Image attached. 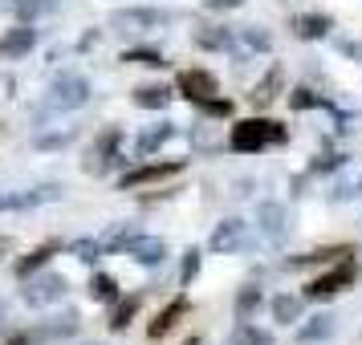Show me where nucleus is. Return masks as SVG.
I'll return each mask as SVG.
<instances>
[{"label": "nucleus", "mask_w": 362, "mask_h": 345, "mask_svg": "<svg viewBox=\"0 0 362 345\" xmlns=\"http://www.w3.org/2000/svg\"><path fill=\"white\" fill-rule=\"evenodd\" d=\"M289 143V126L277 118H245V122H232L228 131V150L236 155H257L269 147H285Z\"/></svg>", "instance_id": "1"}, {"label": "nucleus", "mask_w": 362, "mask_h": 345, "mask_svg": "<svg viewBox=\"0 0 362 345\" xmlns=\"http://www.w3.org/2000/svg\"><path fill=\"white\" fill-rule=\"evenodd\" d=\"M94 94V85L86 82L82 73H62V78H53L49 94L45 102L37 106V122H49V118H62V114H74V110H82L86 102Z\"/></svg>", "instance_id": "2"}, {"label": "nucleus", "mask_w": 362, "mask_h": 345, "mask_svg": "<svg viewBox=\"0 0 362 345\" xmlns=\"http://www.w3.org/2000/svg\"><path fill=\"white\" fill-rule=\"evenodd\" d=\"M122 143H127V131H122V126H102V131L94 134L90 155L82 159V171H86V175H94V179L110 175L115 167L127 163V159H122Z\"/></svg>", "instance_id": "3"}, {"label": "nucleus", "mask_w": 362, "mask_h": 345, "mask_svg": "<svg viewBox=\"0 0 362 345\" xmlns=\"http://www.w3.org/2000/svg\"><path fill=\"white\" fill-rule=\"evenodd\" d=\"M354 280H358V260H354V256H346V260L322 268V272L305 284V293H301V296H305V301H334L342 289H354Z\"/></svg>", "instance_id": "4"}, {"label": "nucleus", "mask_w": 362, "mask_h": 345, "mask_svg": "<svg viewBox=\"0 0 362 345\" xmlns=\"http://www.w3.org/2000/svg\"><path fill=\"white\" fill-rule=\"evenodd\" d=\"M175 20L171 8H151V4H127V8H115L110 13V25H115L118 33H159Z\"/></svg>", "instance_id": "5"}, {"label": "nucleus", "mask_w": 362, "mask_h": 345, "mask_svg": "<svg viewBox=\"0 0 362 345\" xmlns=\"http://www.w3.org/2000/svg\"><path fill=\"white\" fill-rule=\"evenodd\" d=\"M69 293V280L62 272H33V277L21 280V301H25V309H53V305H62V296Z\"/></svg>", "instance_id": "6"}, {"label": "nucleus", "mask_w": 362, "mask_h": 345, "mask_svg": "<svg viewBox=\"0 0 362 345\" xmlns=\"http://www.w3.org/2000/svg\"><path fill=\"white\" fill-rule=\"evenodd\" d=\"M248 248H257V236H252V224L240 219V215H228V219H220L208 236V252L212 256H232V252H248Z\"/></svg>", "instance_id": "7"}, {"label": "nucleus", "mask_w": 362, "mask_h": 345, "mask_svg": "<svg viewBox=\"0 0 362 345\" xmlns=\"http://www.w3.org/2000/svg\"><path fill=\"white\" fill-rule=\"evenodd\" d=\"M183 171H187V163H183V159H159V163H139V167H131V171H122V175H118V187H122V191H139V187H147V183L175 179V175H183Z\"/></svg>", "instance_id": "8"}, {"label": "nucleus", "mask_w": 362, "mask_h": 345, "mask_svg": "<svg viewBox=\"0 0 362 345\" xmlns=\"http://www.w3.org/2000/svg\"><path fill=\"white\" fill-rule=\"evenodd\" d=\"M257 236H261L264 244L281 248L285 240H289V207L285 203H277V199H264V203H257Z\"/></svg>", "instance_id": "9"}, {"label": "nucleus", "mask_w": 362, "mask_h": 345, "mask_svg": "<svg viewBox=\"0 0 362 345\" xmlns=\"http://www.w3.org/2000/svg\"><path fill=\"white\" fill-rule=\"evenodd\" d=\"M78 329H82V313L78 309H62V313H53L49 321L33 325V341L37 345H57V341L78 337Z\"/></svg>", "instance_id": "10"}, {"label": "nucleus", "mask_w": 362, "mask_h": 345, "mask_svg": "<svg viewBox=\"0 0 362 345\" xmlns=\"http://www.w3.org/2000/svg\"><path fill=\"white\" fill-rule=\"evenodd\" d=\"M354 256L350 244H322V248H310V252H297V256H285V268L289 272H301V268H329V264Z\"/></svg>", "instance_id": "11"}, {"label": "nucleus", "mask_w": 362, "mask_h": 345, "mask_svg": "<svg viewBox=\"0 0 362 345\" xmlns=\"http://www.w3.org/2000/svg\"><path fill=\"white\" fill-rule=\"evenodd\" d=\"M175 90H180V98H187L196 106L204 98H216L220 94V82H216V73H208V69H180L175 73Z\"/></svg>", "instance_id": "12"}, {"label": "nucleus", "mask_w": 362, "mask_h": 345, "mask_svg": "<svg viewBox=\"0 0 362 345\" xmlns=\"http://www.w3.org/2000/svg\"><path fill=\"white\" fill-rule=\"evenodd\" d=\"M281 94H285V66H269L264 78H257V85L248 90V102L257 110H269L273 102H281Z\"/></svg>", "instance_id": "13"}, {"label": "nucleus", "mask_w": 362, "mask_h": 345, "mask_svg": "<svg viewBox=\"0 0 362 345\" xmlns=\"http://www.w3.org/2000/svg\"><path fill=\"white\" fill-rule=\"evenodd\" d=\"M33 49H37V29H33V20H17L8 33L0 37V57H8V61L29 57Z\"/></svg>", "instance_id": "14"}, {"label": "nucleus", "mask_w": 362, "mask_h": 345, "mask_svg": "<svg viewBox=\"0 0 362 345\" xmlns=\"http://www.w3.org/2000/svg\"><path fill=\"white\" fill-rule=\"evenodd\" d=\"M334 329H338V317L334 313H313V317H301L293 329L297 345H322L334 337Z\"/></svg>", "instance_id": "15"}, {"label": "nucleus", "mask_w": 362, "mask_h": 345, "mask_svg": "<svg viewBox=\"0 0 362 345\" xmlns=\"http://www.w3.org/2000/svg\"><path fill=\"white\" fill-rule=\"evenodd\" d=\"M167 252H171V248H167L163 236H147V231H143V236H139L131 248H127V256H131L139 268H163V264H167Z\"/></svg>", "instance_id": "16"}, {"label": "nucleus", "mask_w": 362, "mask_h": 345, "mask_svg": "<svg viewBox=\"0 0 362 345\" xmlns=\"http://www.w3.org/2000/svg\"><path fill=\"white\" fill-rule=\"evenodd\" d=\"M289 33H293L297 41H326V37L334 33V17H329V13H297V17L289 20Z\"/></svg>", "instance_id": "17"}, {"label": "nucleus", "mask_w": 362, "mask_h": 345, "mask_svg": "<svg viewBox=\"0 0 362 345\" xmlns=\"http://www.w3.org/2000/svg\"><path fill=\"white\" fill-rule=\"evenodd\" d=\"M192 45L196 49H208V53H232V45H236V37H232V29H224V25H192Z\"/></svg>", "instance_id": "18"}, {"label": "nucleus", "mask_w": 362, "mask_h": 345, "mask_svg": "<svg viewBox=\"0 0 362 345\" xmlns=\"http://www.w3.org/2000/svg\"><path fill=\"white\" fill-rule=\"evenodd\" d=\"M175 122H155V126H147V131L139 134V138H134V159H151V155H155V150H163L167 143H171V138H175Z\"/></svg>", "instance_id": "19"}, {"label": "nucleus", "mask_w": 362, "mask_h": 345, "mask_svg": "<svg viewBox=\"0 0 362 345\" xmlns=\"http://www.w3.org/2000/svg\"><path fill=\"white\" fill-rule=\"evenodd\" d=\"M183 313H187V296H183V293H180V296H171L163 309L155 313V321L147 325V337H151V341L167 337V333H171V329H175V325L183 321Z\"/></svg>", "instance_id": "20"}, {"label": "nucleus", "mask_w": 362, "mask_h": 345, "mask_svg": "<svg viewBox=\"0 0 362 345\" xmlns=\"http://www.w3.org/2000/svg\"><path fill=\"white\" fill-rule=\"evenodd\" d=\"M62 240H45V244L41 248H33V252H29V256H21V260H13V277L17 280H25V277H33V272H41V268H45V264L53 260V256H62Z\"/></svg>", "instance_id": "21"}, {"label": "nucleus", "mask_w": 362, "mask_h": 345, "mask_svg": "<svg viewBox=\"0 0 362 345\" xmlns=\"http://www.w3.org/2000/svg\"><path fill=\"white\" fill-rule=\"evenodd\" d=\"M175 94H180V90H167L163 82H143V85L131 90V102L139 110H167V106L175 102Z\"/></svg>", "instance_id": "22"}, {"label": "nucleus", "mask_w": 362, "mask_h": 345, "mask_svg": "<svg viewBox=\"0 0 362 345\" xmlns=\"http://www.w3.org/2000/svg\"><path fill=\"white\" fill-rule=\"evenodd\" d=\"M139 236H143V228L122 219V224H110V228L102 231L98 240H102V248H106V256H118V252H127V248H131Z\"/></svg>", "instance_id": "23"}, {"label": "nucleus", "mask_w": 362, "mask_h": 345, "mask_svg": "<svg viewBox=\"0 0 362 345\" xmlns=\"http://www.w3.org/2000/svg\"><path fill=\"white\" fill-rule=\"evenodd\" d=\"M261 305H264L261 284H240V289H236V296H232V313H236V321H257Z\"/></svg>", "instance_id": "24"}, {"label": "nucleus", "mask_w": 362, "mask_h": 345, "mask_svg": "<svg viewBox=\"0 0 362 345\" xmlns=\"http://www.w3.org/2000/svg\"><path fill=\"white\" fill-rule=\"evenodd\" d=\"M273 321L277 325H297L301 317H305V296H293V293H281V296H273Z\"/></svg>", "instance_id": "25"}, {"label": "nucleus", "mask_w": 362, "mask_h": 345, "mask_svg": "<svg viewBox=\"0 0 362 345\" xmlns=\"http://www.w3.org/2000/svg\"><path fill=\"white\" fill-rule=\"evenodd\" d=\"M228 345H277V337H273L269 329H257L252 321H236Z\"/></svg>", "instance_id": "26"}, {"label": "nucleus", "mask_w": 362, "mask_h": 345, "mask_svg": "<svg viewBox=\"0 0 362 345\" xmlns=\"http://www.w3.org/2000/svg\"><path fill=\"white\" fill-rule=\"evenodd\" d=\"M139 305H143V293H134V296H127V301H118L115 313H110V321H106V329H110V333H127V325L134 321Z\"/></svg>", "instance_id": "27"}, {"label": "nucleus", "mask_w": 362, "mask_h": 345, "mask_svg": "<svg viewBox=\"0 0 362 345\" xmlns=\"http://www.w3.org/2000/svg\"><path fill=\"white\" fill-rule=\"evenodd\" d=\"M90 296H94L98 305H118V301H122L118 280L110 277V272H94V277H90Z\"/></svg>", "instance_id": "28"}, {"label": "nucleus", "mask_w": 362, "mask_h": 345, "mask_svg": "<svg viewBox=\"0 0 362 345\" xmlns=\"http://www.w3.org/2000/svg\"><path fill=\"white\" fill-rule=\"evenodd\" d=\"M66 195V187L62 183H37L25 191V212H33V207H45V203H57V199Z\"/></svg>", "instance_id": "29"}, {"label": "nucleus", "mask_w": 362, "mask_h": 345, "mask_svg": "<svg viewBox=\"0 0 362 345\" xmlns=\"http://www.w3.org/2000/svg\"><path fill=\"white\" fill-rule=\"evenodd\" d=\"M285 102H289V110H329V102L317 94V90H310V85H297V90H289L285 94Z\"/></svg>", "instance_id": "30"}, {"label": "nucleus", "mask_w": 362, "mask_h": 345, "mask_svg": "<svg viewBox=\"0 0 362 345\" xmlns=\"http://www.w3.org/2000/svg\"><path fill=\"white\" fill-rule=\"evenodd\" d=\"M0 13H13L17 20H37L41 13H49L45 0H0Z\"/></svg>", "instance_id": "31"}, {"label": "nucleus", "mask_w": 362, "mask_h": 345, "mask_svg": "<svg viewBox=\"0 0 362 345\" xmlns=\"http://www.w3.org/2000/svg\"><path fill=\"white\" fill-rule=\"evenodd\" d=\"M118 61H122V66H143V69H163L167 66V57L159 49H122Z\"/></svg>", "instance_id": "32"}, {"label": "nucleus", "mask_w": 362, "mask_h": 345, "mask_svg": "<svg viewBox=\"0 0 362 345\" xmlns=\"http://www.w3.org/2000/svg\"><path fill=\"white\" fill-rule=\"evenodd\" d=\"M346 167V155L342 150H317L305 167V175H329V171H342Z\"/></svg>", "instance_id": "33"}, {"label": "nucleus", "mask_w": 362, "mask_h": 345, "mask_svg": "<svg viewBox=\"0 0 362 345\" xmlns=\"http://www.w3.org/2000/svg\"><path fill=\"white\" fill-rule=\"evenodd\" d=\"M69 252H74L82 264H98L102 256H106V248H102L98 236H82V240H74V244H69Z\"/></svg>", "instance_id": "34"}, {"label": "nucleus", "mask_w": 362, "mask_h": 345, "mask_svg": "<svg viewBox=\"0 0 362 345\" xmlns=\"http://www.w3.org/2000/svg\"><path fill=\"white\" fill-rule=\"evenodd\" d=\"M199 268H204V252H199V248H187L183 260H180V289H192V284H196Z\"/></svg>", "instance_id": "35"}, {"label": "nucleus", "mask_w": 362, "mask_h": 345, "mask_svg": "<svg viewBox=\"0 0 362 345\" xmlns=\"http://www.w3.org/2000/svg\"><path fill=\"white\" fill-rule=\"evenodd\" d=\"M240 41H245V49H252V53H273V33L261 29V25H245V29H240Z\"/></svg>", "instance_id": "36"}, {"label": "nucleus", "mask_w": 362, "mask_h": 345, "mask_svg": "<svg viewBox=\"0 0 362 345\" xmlns=\"http://www.w3.org/2000/svg\"><path fill=\"white\" fill-rule=\"evenodd\" d=\"M69 143H78V131H74V126H69V131H53V134H37L33 138L37 150H62V147H69Z\"/></svg>", "instance_id": "37"}, {"label": "nucleus", "mask_w": 362, "mask_h": 345, "mask_svg": "<svg viewBox=\"0 0 362 345\" xmlns=\"http://www.w3.org/2000/svg\"><path fill=\"white\" fill-rule=\"evenodd\" d=\"M196 110L204 118H232V98H224V94H216V98H204V102H196Z\"/></svg>", "instance_id": "38"}, {"label": "nucleus", "mask_w": 362, "mask_h": 345, "mask_svg": "<svg viewBox=\"0 0 362 345\" xmlns=\"http://www.w3.org/2000/svg\"><path fill=\"white\" fill-rule=\"evenodd\" d=\"M0 212H25V191H0Z\"/></svg>", "instance_id": "39"}, {"label": "nucleus", "mask_w": 362, "mask_h": 345, "mask_svg": "<svg viewBox=\"0 0 362 345\" xmlns=\"http://www.w3.org/2000/svg\"><path fill=\"white\" fill-rule=\"evenodd\" d=\"M208 13H236V8H245L248 0H199Z\"/></svg>", "instance_id": "40"}, {"label": "nucleus", "mask_w": 362, "mask_h": 345, "mask_svg": "<svg viewBox=\"0 0 362 345\" xmlns=\"http://www.w3.org/2000/svg\"><path fill=\"white\" fill-rule=\"evenodd\" d=\"M338 53H342V57H354V61H358V57H362V41H338Z\"/></svg>", "instance_id": "41"}, {"label": "nucleus", "mask_w": 362, "mask_h": 345, "mask_svg": "<svg viewBox=\"0 0 362 345\" xmlns=\"http://www.w3.org/2000/svg\"><path fill=\"white\" fill-rule=\"evenodd\" d=\"M4 345H37V341H33V333H13Z\"/></svg>", "instance_id": "42"}, {"label": "nucleus", "mask_w": 362, "mask_h": 345, "mask_svg": "<svg viewBox=\"0 0 362 345\" xmlns=\"http://www.w3.org/2000/svg\"><path fill=\"white\" fill-rule=\"evenodd\" d=\"M13 256V236H0V260H8Z\"/></svg>", "instance_id": "43"}, {"label": "nucleus", "mask_w": 362, "mask_h": 345, "mask_svg": "<svg viewBox=\"0 0 362 345\" xmlns=\"http://www.w3.org/2000/svg\"><path fill=\"white\" fill-rule=\"evenodd\" d=\"M90 45H98V29H90V33L78 41V49H90Z\"/></svg>", "instance_id": "44"}, {"label": "nucleus", "mask_w": 362, "mask_h": 345, "mask_svg": "<svg viewBox=\"0 0 362 345\" xmlns=\"http://www.w3.org/2000/svg\"><path fill=\"white\" fill-rule=\"evenodd\" d=\"M4 321H8V305H4V296H0V329H4Z\"/></svg>", "instance_id": "45"}, {"label": "nucleus", "mask_w": 362, "mask_h": 345, "mask_svg": "<svg viewBox=\"0 0 362 345\" xmlns=\"http://www.w3.org/2000/svg\"><path fill=\"white\" fill-rule=\"evenodd\" d=\"M354 199H362V179H354Z\"/></svg>", "instance_id": "46"}, {"label": "nucleus", "mask_w": 362, "mask_h": 345, "mask_svg": "<svg viewBox=\"0 0 362 345\" xmlns=\"http://www.w3.org/2000/svg\"><path fill=\"white\" fill-rule=\"evenodd\" d=\"M45 4H49V8H57V4H62V0H45Z\"/></svg>", "instance_id": "47"}, {"label": "nucleus", "mask_w": 362, "mask_h": 345, "mask_svg": "<svg viewBox=\"0 0 362 345\" xmlns=\"http://www.w3.org/2000/svg\"><path fill=\"white\" fill-rule=\"evenodd\" d=\"M187 345H199V341H196V337H192V341H187Z\"/></svg>", "instance_id": "48"}, {"label": "nucleus", "mask_w": 362, "mask_h": 345, "mask_svg": "<svg viewBox=\"0 0 362 345\" xmlns=\"http://www.w3.org/2000/svg\"><path fill=\"white\" fill-rule=\"evenodd\" d=\"M358 61H362V57H358Z\"/></svg>", "instance_id": "49"}]
</instances>
